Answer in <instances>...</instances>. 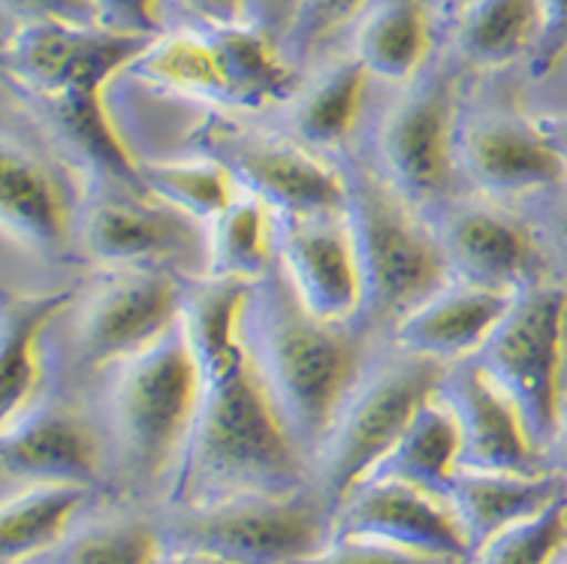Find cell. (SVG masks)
<instances>
[{
    "label": "cell",
    "mask_w": 567,
    "mask_h": 564,
    "mask_svg": "<svg viewBox=\"0 0 567 564\" xmlns=\"http://www.w3.org/2000/svg\"><path fill=\"white\" fill-rule=\"evenodd\" d=\"M245 290L248 284L212 278L187 290L185 326L197 353L199 392L185 450L157 507L311 483L308 459L284 429L245 348Z\"/></svg>",
    "instance_id": "1"
},
{
    "label": "cell",
    "mask_w": 567,
    "mask_h": 564,
    "mask_svg": "<svg viewBox=\"0 0 567 564\" xmlns=\"http://www.w3.org/2000/svg\"><path fill=\"white\" fill-rule=\"evenodd\" d=\"M239 326L284 429L311 468L317 444L362 366L353 326L311 315L278 266L248 284Z\"/></svg>",
    "instance_id": "2"
},
{
    "label": "cell",
    "mask_w": 567,
    "mask_h": 564,
    "mask_svg": "<svg viewBox=\"0 0 567 564\" xmlns=\"http://www.w3.org/2000/svg\"><path fill=\"white\" fill-rule=\"evenodd\" d=\"M97 423L110 450V492L157 507L185 450L199 366L185 315L140 353L110 369Z\"/></svg>",
    "instance_id": "3"
},
{
    "label": "cell",
    "mask_w": 567,
    "mask_h": 564,
    "mask_svg": "<svg viewBox=\"0 0 567 564\" xmlns=\"http://www.w3.org/2000/svg\"><path fill=\"white\" fill-rule=\"evenodd\" d=\"M344 224L360 271V315L365 329H393L411 308L450 281L435 227L420 217L378 170L341 161Z\"/></svg>",
    "instance_id": "4"
},
{
    "label": "cell",
    "mask_w": 567,
    "mask_h": 564,
    "mask_svg": "<svg viewBox=\"0 0 567 564\" xmlns=\"http://www.w3.org/2000/svg\"><path fill=\"white\" fill-rule=\"evenodd\" d=\"M393 350L362 362L311 457V486L332 513L390 453L444 375L435 359Z\"/></svg>",
    "instance_id": "5"
},
{
    "label": "cell",
    "mask_w": 567,
    "mask_h": 564,
    "mask_svg": "<svg viewBox=\"0 0 567 564\" xmlns=\"http://www.w3.org/2000/svg\"><path fill=\"white\" fill-rule=\"evenodd\" d=\"M154 520L161 541L229 564H296L332 537V511L311 483L290 492H239L203 504L154 507Z\"/></svg>",
    "instance_id": "6"
},
{
    "label": "cell",
    "mask_w": 567,
    "mask_h": 564,
    "mask_svg": "<svg viewBox=\"0 0 567 564\" xmlns=\"http://www.w3.org/2000/svg\"><path fill=\"white\" fill-rule=\"evenodd\" d=\"M477 359L516 408L532 444L546 459L567 399L565 287L537 281L516 294L511 311Z\"/></svg>",
    "instance_id": "7"
},
{
    "label": "cell",
    "mask_w": 567,
    "mask_h": 564,
    "mask_svg": "<svg viewBox=\"0 0 567 564\" xmlns=\"http://www.w3.org/2000/svg\"><path fill=\"white\" fill-rule=\"evenodd\" d=\"M458 76L453 64H425L383 115L374 152L378 173L416 208L444 203L458 170Z\"/></svg>",
    "instance_id": "8"
},
{
    "label": "cell",
    "mask_w": 567,
    "mask_h": 564,
    "mask_svg": "<svg viewBox=\"0 0 567 564\" xmlns=\"http://www.w3.org/2000/svg\"><path fill=\"white\" fill-rule=\"evenodd\" d=\"M194 152L220 163L241 194L272 215H341L344 178L339 163L317 161L299 142L245 131L227 119H208L194 133Z\"/></svg>",
    "instance_id": "9"
},
{
    "label": "cell",
    "mask_w": 567,
    "mask_h": 564,
    "mask_svg": "<svg viewBox=\"0 0 567 564\" xmlns=\"http://www.w3.org/2000/svg\"><path fill=\"white\" fill-rule=\"evenodd\" d=\"M185 302L187 287L169 269H106L73 299V353L87 369H112L169 332L185 315Z\"/></svg>",
    "instance_id": "10"
},
{
    "label": "cell",
    "mask_w": 567,
    "mask_h": 564,
    "mask_svg": "<svg viewBox=\"0 0 567 564\" xmlns=\"http://www.w3.org/2000/svg\"><path fill=\"white\" fill-rule=\"evenodd\" d=\"M154 37L103 24H16L3 45V70L28 98L61 91H103L127 73Z\"/></svg>",
    "instance_id": "11"
},
{
    "label": "cell",
    "mask_w": 567,
    "mask_h": 564,
    "mask_svg": "<svg viewBox=\"0 0 567 564\" xmlns=\"http://www.w3.org/2000/svg\"><path fill=\"white\" fill-rule=\"evenodd\" d=\"M76 242L103 269H169L166 263L185 260L190 250L206 260V227L124 185L91 187L76 215Z\"/></svg>",
    "instance_id": "12"
},
{
    "label": "cell",
    "mask_w": 567,
    "mask_h": 564,
    "mask_svg": "<svg viewBox=\"0 0 567 564\" xmlns=\"http://www.w3.org/2000/svg\"><path fill=\"white\" fill-rule=\"evenodd\" d=\"M24 483H79L110 492V450L97 417L52 399L0 425V489ZM112 495V492H110Z\"/></svg>",
    "instance_id": "13"
},
{
    "label": "cell",
    "mask_w": 567,
    "mask_h": 564,
    "mask_svg": "<svg viewBox=\"0 0 567 564\" xmlns=\"http://www.w3.org/2000/svg\"><path fill=\"white\" fill-rule=\"evenodd\" d=\"M332 534L381 541L456 564L474 562L447 499L402 480L365 478L357 483L332 513Z\"/></svg>",
    "instance_id": "14"
},
{
    "label": "cell",
    "mask_w": 567,
    "mask_h": 564,
    "mask_svg": "<svg viewBox=\"0 0 567 564\" xmlns=\"http://www.w3.org/2000/svg\"><path fill=\"white\" fill-rule=\"evenodd\" d=\"M275 266L311 315L357 324L362 290L344 215H275Z\"/></svg>",
    "instance_id": "15"
},
{
    "label": "cell",
    "mask_w": 567,
    "mask_h": 564,
    "mask_svg": "<svg viewBox=\"0 0 567 564\" xmlns=\"http://www.w3.org/2000/svg\"><path fill=\"white\" fill-rule=\"evenodd\" d=\"M437 396L447 402L458 429V468L471 471H546L544 453L532 444L519 413L507 402L481 359H458L444 366Z\"/></svg>",
    "instance_id": "16"
},
{
    "label": "cell",
    "mask_w": 567,
    "mask_h": 564,
    "mask_svg": "<svg viewBox=\"0 0 567 564\" xmlns=\"http://www.w3.org/2000/svg\"><path fill=\"white\" fill-rule=\"evenodd\" d=\"M435 236L453 281L502 294H523L544 281V260L532 233L486 203H462L441 212Z\"/></svg>",
    "instance_id": "17"
},
{
    "label": "cell",
    "mask_w": 567,
    "mask_h": 564,
    "mask_svg": "<svg viewBox=\"0 0 567 564\" xmlns=\"http://www.w3.org/2000/svg\"><path fill=\"white\" fill-rule=\"evenodd\" d=\"M456 163L492 199H513L567 182L565 163L537 121L486 115L458 131Z\"/></svg>",
    "instance_id": "18"
},
{
    "label": "cell",
    "mask_w": 567,
    "mask_h": 564,
    "mask_svg": "<svg viewBox=\"0 0 567 564\" xmlns=\"http://www.w3.org/2000/svg\"><path fill=\"white\" fill-rule=\"evenodd\" d=\"M513 299L516 294L450 278L390 329V345L441 366L477 357L511 311Z\"/></svg>",
    "instance_id": "19"
},
{
    "label": "cell",
    "mask_w": 567,
    "mask_h": 564,
    "mask_svg": "<svg viewBox=\"0 0 567 564\" xmlns=\"http://www.w3.org/2000/svg\"><path fill=\"white\" fill-rule=\"evenodd\" d=\"M43 121L45 133L66 163L91 178V185H124L142 191L140 161L127 152L112 127L103 91H61L28 98Z\"/></svg>",
    "instance_id": "20"
},
{
    "label": "cell",
    "mask_w": 567,
    "mask_h": 564,
    "mask_svg": "<svg viewBox=\"0 0 567 564\" xmlns=\"http://www.w3.org/2000/svg\"><path fill=\"white\" fill-rule=\"evenodd\" d=\"M567 492V478L553 468L537 474L519 471H471L458 468L444 499L456 513L471 550L477 553L492 534L544 511Z\"/></svg>",
    "instance_id": "21"
},
{
    "label": "cell",
    "mask_w": 567,
    "mask_h": 564,
    "mask_svg": "<svg viewBox=\"0 0 567 564\" xmlns=\"http://www.w3.org/2000/svg\"><path fill=\"white\" fill-rule=\"evenodd\" d=\"M157 550L161 529L154 507L106 492L31 564H154Z\"/></svg>",
    "instance_id": "22"
},
{
    "label": "cell",
    "mask_w": 567,
    "mask_h": 564,
    "mask_svg": "<svg viewBox=\"0 0 567 564\" xmlns=\"http://www.w3.org/2000/svg\"><path fill=\"white\" fill-rule=\"evenodd\" d=\"M106 492L79 483L0 489V564H31L64 537Z\"/></svg>",
    "instance_id": "23"
},
{
    "label": "cell",
    "mask_w": 567,
    "mask_h": 564,
    "mask_svg": "<svg viewBox=\"0 0 567 564\" xmlns=\"http://www.w3.org/2000/svg\"><path fill=\"white\" fill-rule=\"evenodd\" d=\"M432 16L425 0H369L353 22L350 54L371 79L408 85L429 64Z\"/></svg>",
    "instance_id": "24"
},
{
    "label": "cell",
    "mask_w": 567,
    "mask_h": 564,
    "mask_svg": "<svg viewBox=\"0 0 567 564\" xmlns=\"http://www.w3.org/2000/svg\"><path fill=\"white\" fill-rule=\"evenodd\" d=\"M73 290L7 296L0 329V402L3 420L31 408L43 383V336L66 308H73Z\"/></svg>",
    "instance_id": "25"
},
{
    "label": "cell",
    "mask_w": 567,
    "mask_h": 564,
    "mask_svg": "<svg viewBox=\"0 0 567 564\" xmlns=\"http://www.w3.org/2000/svg\"><path fill=\"white\" fill-rule=\"evenodd\" d=\"M0 224L7 239L33 254H58L70 239L64 199L40 163L22 148L3 145Z\"/></svg>",
    "instance_id": "26"
},
{
    "label": "cell",
    "mask_w": 567,
    "mask_h": 564,
    "mask_svg": "<svg viewBox=\"0 0 567 564\" xmlns=\"http://www.w3.org/2000/svg\"><path fill=\"white\" fill-rule=\"evenodd\" d=\"M369 70L348 54L296 88L287 100V127L308 152H336L357 127L369 91Z\"/></svg>",
    "instance_id": "27"
},
{
    "label": "cell",
    "mask_w": 567,
    "mask_h": 564,
    "mask_svg": "<svg viewBox=\"0 0 567 564\" xmlns=\"http://www.w3.org/2000/svg\"><path fill=\"white\" fill-rule=\"evenodd\" d=\"M127 73L140 79L142 85L229 106V88L218 45L212 31L199 24L185 31L157 33Z\"/></svg>",
    "instance_id": "28"
},
{
    "label": "cell",
    "mask_w": 567,
    "mask_h": 564,
    "mask_svg": "<svg viewBox=\"0 0 567 564\" xmlns=\"http://www.w3.org/2000/svg\"><path fill=\"white\" fill-rule=\"evenodd\" d=\"M208 31L215 37L220 66L227 76L229 106L260 109L293 98L299 88L296 64L272 37H266L248 22L220 24Z\"/></svg>",
    "instance_id": "29"
},
{
    "label": "cell",
    "mask_w": 567,
    "mask_h": 564,
    "mask_svg": "<svg viewBox=\"0 0 567 564\" xmlns=\"http://www.w3.org/2000/svg\"><path fill=\"white\" fill-rule=\"evenodd\" d=\"M458 457H462V444H458L456 420L435 390L420 404L414 420L399 434V441L390 447V453L378 462L369 478L402 480L425 492L444 495L458 471Z\"/></svg>",
    "instance_id": "30"
},
{
    "label": "cell",
    "mask_w": 567,
    "mask_h": 564,
    "mask_svg": "<svg viewBox=\"0 0 567 564\" xmlns=\"http://www.w3.org/2000/svg\"><path fill=\"white\" fill-rule=\"evenodd\" d=\"M206 278L254 284L275 266V215L239 194L206 227Z\"/></svg>",
    "instance_id": "31"
},
{
    "label": "cell",
    "mask_w": 567,
    "mask_h": 564,
    "mask_svg": "<svg viewBox=\"0 0 567 564\" xmlns=\"http://www.w3.org/2000/svg\"><path fill=\"white\" fill-rule=\"evenodd\" d=\"M537 31V0H471L453 19L458 58L477 66H504L532 58Z\"/></svg>",
    "instance_id": "32"
},
{
    "label": "cell",
    "mask_w": 567,
    "mask_h": 564,
    "mask_svg": "<svg viewBox=\"0 0 567 564\" xmlns=\"http://www.w3.org/2000/svg\"><path fill=\"white\" fill-rule=\"evenodd\" d=\"M140 185L157 203L190 217L199 227H208L241 194L227 170L199 152L194 157L140 161Z\"/></svg>",
    "instance_id": "33"
},
{
    "label": "cell",
    "mask_w": 567,
    "mask_h": 564,
    "mask_svg": "<svg viewBox=\"0 0 567 564\" xmlns=\"http://www.w3.org/2000/svg\"><path fill=\"white\" fill-rule=\"evenodd\" d=\"M567 550V492L544 511L492 534L471 564H553Z\"/></svg>",
    "instance_id": "34"
},
{
    "label": "cell",
    "mask_w": 567,
    "mask_h": 564,
    "mask_svg": "<svg viewBox=\"0 0 567 564\" xmlns=\"http://www.w3.org/2000/svg\"><path fill=\"white\" fill-rule=\"evenodd\" d=\"M365 7L369 0H299L290 33L284 40V54L293 64H302L332 33L357 22Z\"/></svg>",
    "instance_id": "35"
},
{
    "label": "cell",
    "mask_w": 567,
    "mask_h": 564,
    "mask_svg": "<svg viewBox=\"0 0 567 564\" xmlns=\"http://www.w3.org/2000/svg\"><path fill=\"white\" fill-rule=\"evenodd\" d=\"M296 564H456L435 555H420L402 546H390L365 537H339L332 534L327 546H320L315 555H308Z\"/></svg>",
    "instance_id": "36"
},
{
    "label": "cell",
    "mask_w": 567,
    "mask_h": 564,
    "mask_svg": "<svg viewBox=\"0 0 567 564\" xmlns=\"http://www.w3.org/2000/svg\"><path fill=\"white\" fill-rule=\"evenodd\" d=\"M540 31L535 52L528 58L532 76L544 79L567 58V0H537Z\"/></svg>",
    "instance_id": "37"
},
{
    "label": "cell",
    "mask_w": 567,
    "mask_h": 564,
    "mask_svg": "<svg viewBox=\"0 0 567 564\" xmlns=\"http://www.w3.org/2000/svg\"><path fill=\"white\" fill-rule=\"evenodd\" d=\"M16 24H100L94 0H3Z\"/></svg>",
    "instance_id": "38"
},
{
    "label": "cell",
    "mask_w": 567,
    "mask_h": 564,
    "mask_svg": "<svg viewBox=\"0 0 567 564\" xmlns=\"http://www.w3.org/2000/svg\"><path fill=\"white\" fill-rule=\"evenodd\" d=\"M100 24L110 31L140 33V37H157L164 33L161 19V0H94Z\"/></svg>",
    "instance_id": "39"
},
{
    "label": "cell",
    "mask_w": 567,
    "mask_h": 564,
    "mask_svg": "<svg viewBox=\"0 0 567 564\" xmlns=\"http://www.w3.org/2000/svg\"><path fill=\"white\" fill-rule=\"evenodd\" d=\"M296 7L299 0H245V22L254 24L257 31L272 37L275 43L284 49V40L293 24Z\"/></svg>",
    "instance_id": "40"
},
{
    "label": "cell",
    "mask_w": 567,
    "mask_h": 564,
    "mask_svg": "<svg viewBox=\"0 0 567 564\" xmlns=\"http://www.w3.org/2000/svg\"><path fill=\"white\" fill-rule=\"evenodd\" d=\"M199 28L245 22V0H175Z\"/></svg>",
    "instance_id": "41"
},
{
    "label": "cell",
    "mask_w": 567,
    "mask_h": 564,
    "mask_svg": "<svg viewBox=\"0 0 567 564\" xmlns=\"http://www.w3.org/2000/svg\"><path fill=\"white\" fill-rule=\"evenodd\" d=\"M154 564H229L224 558L212 553H203V550H190V546H178V543L161 541V550H157V558Z\"/></svg>",
    "instance_id": "42"
},
{
    "label": "cell",
    "mask_w": 567,
    "mask_h": 564,
    "mask_svg": "<svg viewBox=\"0 0 567 564\" xmlns=\"http://www.w3.org/2000/svg\"><path fill=\"white\" fill-rule=\"evenodd\" d=\"M537 127L544 131L549 145L556 148V154L561 157V163H565L567 173V115H546V119H537Z\"/></svg>",
    "instance_id": "43"
},
{
    "label": "cell",
    "mask_w": 567,
    "mask_h": 564,
    "mask_svg": "<svg viewBox=\"0 0 567 564\" xmlns=\"http://www.w3.org/2000/svg\"><path fill=\"white\" fill-rule=\"evenodd\" d=\"M546 465L567 478V399L565 408H561V420H558L556 438H553V444L546 450Z\"/></svg>",
    "instance_id": "44"
},
{
    "label": "cell",
    "mask_w": 567,
    "mask_h": 564,
    "mask_svg": "<svg viewBox=\"0 0 567 564\" xmlns=\"http://www.w3.org/2000/svg\"><path fill=\"white\" fill-rule=\"evenodd\" d=\"M425 3L432 7V12H435V16H441V19H450V22H453L458 12L468 7L471 0H425Z\"/></svg>",
    "instance_id": "45"
},
{
    "label": "cell",
    "mask_w": 567,
    "mask_h": 564,
    "mask_svg": "<svg viewBox=\"0 0 567 564\" xmlns=\"http://www.w3.org/2000/svg\"><path fill=\"white\" fill-rule=\"evenodd\" d=\"M556 239H558V245H561V250H565V254H567V215L561 217V221H558Z\"/></svg>",
    "instance_id": "46"
},
{
    "label": "cell",
    "mask_w": 567,
    "mask_h": 564,
    "mask_svg": "<svg viewBox=\"0 0 567 564\" xmlns=\"http://www.w3.org/2000/svg\"><path fill=\"white\" fill-rule=\"evenodd\" d=\"M553 564H567V550H565V553H561V555H558V558H556V562H553Z\"/></svg>",
    "instance_id": "47"
}]
</instances>
